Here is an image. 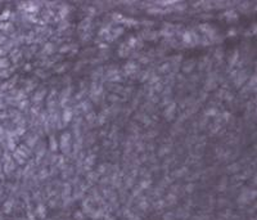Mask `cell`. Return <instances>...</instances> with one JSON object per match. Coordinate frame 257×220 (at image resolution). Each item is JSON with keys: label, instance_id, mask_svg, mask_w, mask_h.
<instances>
[{"label": "cell", "instance_id": "1", "mask_svg": "<svg viewBox=\"0 0 257 220\" xmlns=\"http://www.w3.org/2000/svg\"><path fill=\"white\" fill-rule=\"evenodd\" d=\"M59 148L63 152V154H71V152H72V144H71V133L69 131H64L61 135Z\"/></svg>", "mask_w": 257, "mask_h": 220}, {"label": "cell", "instance_id": "2", "mask_svg": "<svg viewBox=\"0 0 257 220\" xmlns=\"http://www.w3.org/2000/svg\"><path fill=\"white\" fill-rule=\"evenodd\" d=\"M72 117H73V111L71 110L69 107H64L63 112H62V117H61L62 122H63L64 125H67L72 120Z\"/></svg>", "mask_w": 257, "mask_h": 220}, {"label": "cell", "instance_id": "3", "mask_svg": "<svg viewBox=\"0 0 257 220\" xmlns=\"http://www.w3.org/2000/svg\"><path fill=\"white\" fill-rule=\"evenodd\" d=\"M44 54L48 57V55H53L55 52H57V48H55V45L53 44V43H46V44H44V49L41 50Z\"/></svg>", "mask_w": 257, "mask_h": 220}, {"label": "cell", "instance_id": "4", "mask_svg": "<svg viewBox=\"0 0 257 220\" xmlns=\"http://www.w3.org/2000/svg\"><path fill=\"white\" fill-rule=\"evenodd\" d=\"M181 40H183V43L185 45H194L192 31H185V32L181 35Z\"/></svg>", "mask_w": 257, "mask_h": 220}, {"label": "cell", "instance_id": "5", "mask_svg": "<svg viewBox=\"0 0 257 220\" xmlns=\"http://www.w3.org/2000/svg\"><path fill=\"white\" fill-rule=\"evenodd\" d=\"M175 110H176V103H175V102H171V103L166 107V110H165V116H166L169 120H171L172 117H174V115H175Z\"/></svg>", "mask_w": 257, "mask_h": 220}, {"label": "cell", "instance_id": "6", "mask_svg": "<svg viewBox=\"0 0 257 220\" xmlns=\"http://www.w3.org/2000/svg\"><path fill=\"white\" fill-rule=\"evenodd\" d=\"M90 24H91V17H86L79 24V30H81L84 32H87V28L90 27Z\"/></svg>", "mask_w": 257, "mask_h": 220}, {"label": "cell", "instance_id": "7", "mask_svg": "<svg viewBox=\"0 0 257 220\" xmlns=\"http://www.w3.org/2000/svg\"><path fill=\"white\" fill-rule=\"evenodd\" d=\"M49 148H50V151L52 152H55L58 148H59V143L57 142V138H55V135H50V138H49Z\"/></svg>", "mask_w": 257, "mask_h": 220}, {"label": "cell", "instance_id": "8", "mask_svg": "<svg viewBox=\"0 0 257 220\" xmlns=\"http://www.w3.org/2000/svg\"><path fill=\"white\" fill-rule=\"evenodd\" d=\"M37 140H39V136H37L36 134H32V135L27 136V146H28L30 148H32V147L37 146Z\"/></svg>", "mask_w": 257, "mask_h": 220}, {"label": "cell", "instance_id": "9", "mask_svg": "<svg viewBox=\"0 0 257 220\" xmlns=\"http://www.w3.org/2000/svg\"><path fill=\"white\" fill-rule=\"evenodd\" d=\"M95 158H97V157H95V154H93V153H91V154H87V156H86L85 160H84V165H85L86 169H89L91 165H94V162H95Z\"/></svg>", "mask_w": 257, "mask_h": 220}, {"label": "cell", "instance_id": "10", "mask_svg": "<svg viewBox=\"0 0 257 220\" xmlns=\"http://www.w3.org/2000/svg\"><path fill=\"white\" fill-rule=\"evenodd\" d=\"M45 95H46V90H45V89L40 90V91H36V94L34 95V102L40 103V102L44 99V97H45Z\"/></svg>", "mask_w": 257, "mask_h": 220}, {"label": "cell", "instance_id": "11", "mask_svg": "<svg viewBox=\"0 0 257 220\" xmlns=\"http://www.w3.org/2000/svg\"><path fill=\"white\" fill-rule=\"evenodd\" d=\"M124 32V28L122 27H114V28H111V35L113 36V39H116L117 36L122 35Z\"/></svg>", "mask_w": 257, "mask_h": 220}, {"label": "cell", "instance_id": "12", "mask_svg": "<svg viewBox=\"0 0 257 220\" xmlns=\"http://www.w3.org/2000/svg\"><path fill=\"white\" fill-rule=\"evenodd\" d=\"M73 49V45H71V44H64L62 45L59 49H58V52L61 53V54H66V53H68V52H71Z\"/></svg>", "mask_w": 257, "mask_h": 220}, {"label": "cell", "instance_id": "13", "mask_svg": "<svg viewBox=\"0 0 257 220\" xmlns=\"http://www.w3.org/2000/svg\"><path fill=\"white\" fill-rule=\"evenodd\" d=\"M238 61H239V53H238V50H235L234 55H233V57H230V59H229V66L230 67L235 66Z\"/></svg>", "mask_w": 257, "mask_h": 220}, {"label": "cell", "instance_id": "14", "mask_svg": "<svg viewBox=\"0 0 257 220\" xmlns=\"http://www.w3.org/2000/svg\"><path fill=\"white\" fill-rule=\"evenodd\" d=\"M170 70H171V65L170 63H163L162 66L158 67V71L161 73H167V72H170Z\"/></svg>", "mask_w": 257, "mask_h": 220}, {"label": "cell", "instance_id": "15", "mask_svg": "<svg viewBox=\"0 0 257 220\" xmlns=\"http://www.w3.org/2000/svg\"><path fill=\"white\" fill-rule=\"evenodd\" d=\"M169 152H170V146H163V147L159 148L158 154H159V156H165V154H167Z\"/></svg>", "mask_w": 257, "mask_h": 220}, {"label": "cell", "instance_id": "16", "mask_svg": "<svg viewBox=\"0 0 257 220\" xmlns=\"http://www.w3.org/2000/svg\"><path fill=\"white\" fill-rule=\"evenodd\" d=\"M9 65L10 63H9V59L8 58H0V68H5L7 70L9 67Z\"/></svg>", "mask_w": 257, "mask_h": 220}, {"label": "cell", "instance_id": "17", "mask_svg": "<svg viewBox=\"0 0 257 220\" xmlns=\"http://www.w3.org/2000/svg\"><path fill=\"white\" fill-rule=\"evenodd\" d=\"M216 113H217V110H216V108H214V107H212V108H208V110L206 111V117H207V118H208L210 116L215 117Z\"/></svg>", "mask_w": 257, "mask_h": 220}, {"label": "cell", "instance_id": "18", "mask_svg": "<svg viewBox=\"0 0 257 220\" xmlns=\"http://www.w3.org/2000/svg\"><path fill=\"white\" fill-rule=\"evenodd\" d=\"M185 8H187V5H185V4L179 5V4L176 3V4H174V9H172V10H175V12H183Z\"/></svg>", "mask_w": 257, "mask_h": 220}, {"label": "cell", "instance_id": "19", "mask_svg": "<svg viewBox=\"0 0 257 220\" xmlns=\"http://www.w3.org/2000/svg\"><path fill=\"white\" fill-rule=\"evenodd\" d=\"M152 89H153L154 91H157V93H161V91L163 90V85H162V83H161V81H158L157 84H154V86H153Z\"/></svg>", "mask_w": 257, "mask_h": 220}, {"label": "cell", "instance_id": "20", "mask_svg": "<svg viewBox=\"0 0 257 220\" xmlns=\"http://www.w3.org/2000/svg\"><path fill=\"white\" fill-rule=\"evenodd\" d=\"M18 107H20L21 110H24V108H27V107H28V100H26V99L21 100V102L18 103Z\"/></svg>", "mask_w": 257, "mask_h": 220}, {"label": "cell", "instance_id": "21", "mask_svg": "<svg viewBox=\"0 0 257 220\" xmlns=\"http://www.w3.org/2000/svg\"><path fill=\"white\" fill-rule=\"evenodd\" d=\"M193 67H194V63H192V65H190V63H188L187 66L183 67V71H184L185 73H189V72L193 70Z\"/></svg>", "mask_w": 257, "mask_h": 220}, {"label": "cell", "instance_id": "22", "mask_svg": "<svg viewBox=\"0 0 257 220\" xmlns=\"http://www.w3.org/2000/svg\"><path fill=\"white\" fill-rule=\"evenodd\" d=\"M66 67H67L66 63H63V65H61V66H58V67H55V72H57V73H62L64 70H66Z\"/></svg>", "mask_w": 257, "mask_h": 220}, {"label": "cell", "instance_id": "23", "mask_svg": "<svg viewBox=\"0 0 257 220\" xmlns=\"http://www.w3.org/2000/svg\"><path fill=\"white\" fill-rule=\"evenodd\" d=\"M104 122H106V113L99 115V117H98V124H99V125H103Z\"/></svg>", "mask_w": 257, "mask_h": 220}, {"label": "cell", "instance_id": "24", "mask_svg": "<svg viewBox=\"0 0 257 220\" xmlns=\"http://www.w3.org/2000/svg\"><path fill=\"white\" fill-rule=\"evenodd\" d=\"M9 14H10V12H9L8 9H7V10H4V12H3V14L0 16V21H3V20H7V18L9 17Z\"/></svg>", "mask_w": 257, "mask_h": 220}, {"label": "cell", "instance_id": "25", "mask_svg": "<svg viewBox=\"0 0 257 220\" xmlns=\"http://www.w3.org/2000/svg\"><path fill=\"white\" fill-rule=\"evenodd\" d=\"M162 102H163L162 104H163L165 107H167V106L171 103V98H170V97H163V100H162Z\"/></svg>", "mask_w": 257, "mask_h": 220}, {"label": "cell", "instance_id": "26", "mask_svg": "<svg viewBox=\"0 0 257 220\" xmlns=\"http://www.w3.org/2000/svg\"><path fill=\"white\" fill-rule=\"evenodd\" d=\"M14 158L17 160V162H18V164H23V162L26 161V160H24L23 157H21L20 154H17V153H16V152H14Z\"/></svg>", "mask_w": 257, "mask_h": 220}, {"label": "cell", "instance_id": "27", "mask_svg": "<svg viewBox=\"0 0 257 220\" xmlns=\"http://www.w3.org/2000/svg\"><path fill=\"white\" fill-rule=\"evenodd\" d=\"M215 57H216L219 61H221V59H222V50L217 49V50H216V53H215Z\"/></svg>", "mask_w": 257, "mask_h": 220}, {"label": "cell", "instance_id": "28", "mask_svg": "<svg viewBox=\"0 0 257 220\" xmlns=\"http://www.w3.org/2000/svg\"><path fill=\"white\" fill-rule=\"evenodd\" d=\"M108 100H111V102H117V100H120V98H118L117 95L112 94V95H109V97H108Z\"/></svg>", "mask_w": 257, "mask_h": 220}, {"label": "cell", "instance_id": "29", "mask_svg": "<svg viewBox=\"0 0 257 220\" xmlns=\"http://www.w3.org/2000/svg\"><path fill=\"white\" fill-rule=\"evenodd\" d=\"M139 62H142L143 65H147V63H149V58H147V57H140V59H139Z\"/></svg>", "mask_w": 257, "mask_h": 220}, {"label": "cell", "instance_id": "30", "mask_svg": "<svg viewBox=\"0 0 257 220\" xmlns=\"http://www.w3.org/2000/svg\"><path fill=\"white\" fill-rule=\"evenodd\" d=\"M170 94H171V88L167 86V88L163 90V95H165V97H170Z\"/></svg>", "mask_w": 257, "mask_h": 220}, {"label": "cell", "instance_id": "31", "mask_svg": "<svg viewBox=\"0 0 257 220\" xmlns=\"http://www.w3.org/2000/svg\"><path fill=\"white\" fill-rule=\"evenodd\" d=\"M36 75L40 76V77H45L46 75L44 73V70H36Z\"/></svg>", "mask_w": 257, "mask_h": 220}, {"label": "cell", "instance_id": "32", "mask_svg": "<svg viewBox=\"0 0 257 220\" xmlns=\"http://www.w3.org/2000/svg\"><path fill=\"white\" fill-rule=\"evenodd\" d=\"M95 10H97L95 8H93V7H89L86 12H89V14H91V16H93V14H95Z\"/></svg>", "mask_w": 257, "mask_h": 220}, {"label": "cell", "instance_id": "33", "mask_svg": "<svg viewBox=\"0 0 257 220\" xmlns=\"http://www.w3.org/2000/svg\"><path fill=\"white\" fill-rule=\"evenodd\" d=\"M45 176H48V170H46V169H43V170L40 171V178H45Z\"/></svg>", "mask_w": 257, "mask_h": 220}, {"label": "cell", "instance_id": "34", "mask_svg": "<svg viewBox=\"0 0 257 220\" xmlns=\"http://www.w3.org/2000/svg\"><path fill=\"white\" fill-rule=\"evenodd\" d=\"M106 165H107V164H102V166L99 167V170H98V171H99V173H104V170H106Z\"/></svg>", "mask_w": 257, "mask_h": 220}, {"label": "cell", "instance_id": "35", "mask_svg": "<svg viewBox=\"0 0 257 220\" xmlns=\"http://www.w3.org/2000/svg\"><path fill=\"white\" fill-rule=\"evenodd\" d=\"M23 68H24V71H30V70L32 68V66H31L30 63H27V65H24V67H23Z\"/></svg>", "mask_w": 257, "mask_h": 220}, {"label": "cell", "instance_id": "36", "mask_svg": "<svg viewBox=\"0 0 257 220\" xmlns=\"http://www.w3.org/2000/svg\"><path fill=\"white\" fill-rule=\"evenodd\" d=\"M229 35L232 36V35H235V28H230L229 30Z\"/></svg>", "mask_w": 257, "mask_h": 220}, {"label": "cell", "instance_id": "37", "mask_svg": "<svg viewBox=\"0 0 257 220\" xmlns=\"http://www.w3.org/2000/svg\"><path fill=\"white\" fill-rule=\"evenodd\" d=\"M148 184H149L148 181H143V187H148Z\"/></svg>", "mask_w": 257, "mask_h": 220}]
</instances>
